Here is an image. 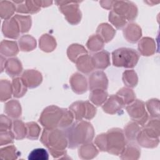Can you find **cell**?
Masks as SVG:
<instances>
[{"mask_svg": "<svg viewBox=\"0 0 160 160\" xmlns=\"http://www.w3.org/2000/svg\"><path fill=\"white\" fill-rule=\"evenodd\" d=\"M41 141L48 149L54 158L59 159L66 156L68 139L65 134L60 130L52 128L44 129Z\"/></svg>", "mask_w": 160, "mask_h": 160, "instance_id": "6da1fadb", "label": "cell"}, {"mask_svg": "<svg viewBox=\"0 0 160 160\" xmlns=\"http://www.w3.org/2000/svg\"><path fill=\"white\" fill-rule=\"evenodd\" d=\"M68 147L74 149L79 145L89 142L94 137L92 125L86 121L74 124L67 132Z\"/></svg>", "mask_w": 160, "mask_h": 160, "instance_id": "7a4b0ae2", "label": "cell"}, {"mask_svg": "<svg viewBox=\"0 0 160 160\" xmlns=\"http://www.w3.org/2000/svg\"><path fill=\"white\" fill-rule=\"evenodd\" d=\"M114 66L118 67L133 68L139 59L138 52L133 49L121 48L112 53Z\"/></svg>", "mask_w": 160, "mask_h": 160, "instance_id": "3957f363", "label": "cell"}, {"mask_svg": "<svg viewBox=\"0 0 160 160\" xmlns=\"http://www.w3.org/2000/svg\"><path fill=\"white\" fill-rule=\"evenodd\" d=\"M106 134V151L118 156L122 152L126 142L121 129L114 128L109 130Z\"/></svg>", "mask_w": 160, "mask_h": 160, "instance_id": "277c9868", "label": "cell"}, {"mask_svg": "<svg viewBox=\"0 0 160 160\" xmlns=\"http://www.w3.org/2000/svg\"><path fill=\"white\" fill-rule=\"evenodd\" d=\"M64 110L58 107L52 106L46 108L42 112L39 121L48 129H52L59 126L62 118Z\"/></svg>", "mask_w": 160, "mask_h": 160, "instance_id": "5b68a950", "label": "cell"}, {"mask_svg": "<svg viewBox=\"0 0 160 160\" xmlns=\"http://www.w3.org/2000/svg\"><path fill=\"white\" fill-rule=\"evenodd\" d=\"M70 108L75 114V118L78 120H81L82 118L88 119H91L96 112V108L87 101L76 102L71 105Z\"/></svg>", "mask_w": 160, "mask_h": 160, "instance_id": "8992f818", "label": "cell"}, {"mask_svg": "<svg viewBox=\"0 0 160 160\" xmlns=\"http://www.w3.org/2000/svg\"><path fill=\"white\" fill-rule=\"evenodd\" d=\"M129 116L140 124H143L147 120L148 116L146 112L144 103L139 101H136L132 104L126 108Z\"/></svg>", "mask_w": 160, "mask_h": 160, "instance_id": "52a82bcc", "label": "cell"}, {"mask_svg": "<svg viewBox=\"0 0 160 160\" xmlns=\"http://www.w3.org/2000/svg\"><path fill=\"white\" fill-rule=\"evenodd\" d=\"M89 89L92 91L94 89H106L108 87V79L106 74L101 71H97L91 74L89 79Z\"/></svg>", "mask_w": 160, "mask_h": 160, "instance_id": "ba28073f", "label": "cell"}, {"mask_svg": "<svg viewBox=\"0 0 160 160\" xmlns=\"http://www.w3.org/2000/svg\"><path fill=\"white\" fill-rule=\"evenodd\" d=\"M22 80L25 85L30 88H33L38 86L42 81L41 74L35 70H27L22 76Z\"/></svg>", "mask_w": 160, "mask_h": 160, "instance_id": "9c48e42d", "label": "cell"}, {"mask_svg": "<svg viewBox=\"0 0 160 160\" xmlns=\"http://www.w3.org/2000/svg\"><path fill=\"white\" fill-rule=\"evenodd\" d=\"M15 20L14 19H12L3 22L2 30L5 36L12 39H16L18 37L20 28L17 21Z\"/></svg>", "mask_w": 160, "mask_h": 160, "instance_id": "30bf717a", "label": "cell"}, {"mask_svg": "<svg viewBox=\"0 0 160 160\" xmlns=\"http://www.w3.org/2000/svg\"><path fill=\"white\" fill-rule=\"evenodd\" d=\"M141 151L139 147L134 143L126 144L120 154V158L123 160H136L140 157Z\"/></svg>", "mask_w": 160, "mask_h": 160, "instance_id": "8fae6325", "label": "cell"}, {"mask_svg": "<svg viewBox=\"0 0 160 160\" xmlns=\"http://www.w3.org/2000/svg\"><path fill=\"white\" fill-rule=\"evenodd\" d=\"M72 90L78 94H81L86 91L87 82L86 78L79 73L73 74L70 80Z\"/></svg>", "mask_w": 160, "mask_h": 160, "instance_id": "7c38bea8", "label": "cell"}, {"mask_svg": "<svg viewBox=\"0 0 160 160\" xmlns=\"http://www.w3.org/2000/svg\"><path fill=\"white\" fill-rule=\"evenodd\" d=\"M98 150L92 143H86L82 144L78 151L79 157L81 159H92L98 154Z\"/></svg>", "mask_w": 160, "mask_h": 160, "instance_id": "4fadbf2b", "label": "cell"}, {"mask_svg": "<svg viewBox=\"0 0 160 160\" xmlns=\"http://www.w3.org/2000/svg\"><path fill=\"white\" fill-rule=\"evenodd\" d=\"M123 102L118 96H111L107 102L103 105L102 109L104 112L109 114H114L120 110Z\"/></svg>", "mask_w": 160, "mask_h": 160, "instance_id": "5bb4252c", "label": "cell"}, {"mask_svg": "<svg viewBox=\"0 0 160 160\" xmlns=\"http://www.w3.org/2000/svg\"><path fill=\"white\" fill-rule=\"evenodd\" d=\"M92 65L98 69H104L109 65V56L107 51H103L94 54L91 58Z\"/></svg>", "mask_w": 160, "mask_h": 160, "instance_id": "9a60e30c", "label": "cell"}, {"mask_svg": "<svg viewBox=\"0 0 160 160\" xmlns=\"http://www.w3.org/2000/svg\"><path fill=\"white\" fill-rule=\"evenodd\" d=\"M124 37L131 42H136L141 36L140 28L136 24H129L124 31Z\"/></svg>", "mask_w": 160, "mask_h": 160, "instance_id": "2e32d148", "label": "cell"}, {"mask_svg": "<svg viewBox=\"0 0 160 160\" xmlns=\"http://www.w3.org/2000/svg\"><path fill=\"white\" fill-rule=\"evenodd\" d=\"M5 69L9 76L14 77L18 75L21 72V63L17 58L9 59L6 62Z\"/></svg>", "mask_w": 160, "mask_h": 160, "instance_id": "e0dca14e", "label": "cell"}, {"mask_svg": "<svg viewBox=\"0 0 160 160\" xmlns=\"http://www.w3.org/2000/svg\"><path fill=\"white\" fill-rule=\"evenodd\" d=\"M154 41L149 38H143L139 43V51L144 56H149L154 53L155 49Z\"/></svg>", "mask_w": 160, "mask_h": 160, "instance_id": "ac0fdd59", "label": "cell"}, {"mask_svg": "<svg viewBox=\"0 0 160 160\" xmlns=\"http://www.w3.org/2000/svg\"><path fill=\"white\" fill-rule=\"evenodd\" d=\"M18 52L17 44L14 41H2L1 43V53L5 56H12Z\"/></svg>", "mask_w": 160, "mask_h": 160, "instance_id": "d6986e66", "label": "cell"}, {"mask_svg": "<svg viewBox=\"0 0 160 160\" xmlns=\"http://www.w3.org/2000/svg\"><path fill=\"white\" fill-rule=\"evenodd\" d=\"M4 111L9 116L12 118H18L21 114L20 104L16 100H12L8 102L6 104Z\"/></svg>", "mask_w": 160, "mask_h": 160, "instance_id": "ffe728a7", "label": "cell"}, {"mask_svg": "<svg viewBox=\"0 0 160 160\" xmlns=\"http://www.w3.org/2000/svg\"><path fill=\"white\" fill-rule=\"evenodd\" d=\"M138 142L139 144L144 148H153L158 146L159 143L158 139H153L148 136L144 131H142L138 136Z\"/></svg>", "mask_w": 160, "mask_h": 160, "instance_id": "44dd1931", "label": "cell"}, {"mask_svg": "<svg viewBox=\"0 0 160 160\" xmlns=\"http://www.w3.org/2000/svg\"><path fill=\"white\" fill-rule=\"evenodd\" d=\"M78 69L84 73H88L93 69L91 58L88 55H84L77 59Z\"/></svg>", "mask_w": 160, "mask_h": 160, "instance_id": "7402d4cb", "label": "cell"}, {"mask_svg": "<svg viewBox=\"0 0 160 160\" xmlns=\"http://www.w3.org/2000/svg\"><path fill=\"white\" fill-rule=\"evenodd\" d=\"M56 46L55 39L48 34H44L39 39V47L44 51H51L56 48Z\"/></svg>", "mask_w": 160, "mask_h": 160, "instance_id": "603a6c76", "label": "cell"}, {"mask_svg": "<svg viewBox=\"0 0 160 160\" xmlns=\"http://www.w3.org/2000/svg\"><path fill=\"white\" fill-rule=\"evenodd\" d=\"M18 152L14 146H8L1 148L0 150V157L2 159L14 160L17 159L19 156Z\"/></svg>", "mask_w": 160, "mask_h": 160, "instance_id": "cb8c5ba5", "label": "cell"}, {"mask_svg": "<svg viewBox=\"0 0 160 160\" xmlns=\"http://www.w3.org/2000/svg\"><path fill=\"white\" fill-rule=\"evenodd\" d=\"M97 32L101 35L105 42L111 41L115 34L114 29L108 24H102L98 28Z\"/></svg>", "mask_w": 160, "mask_h": 160, "instance_id": "d4e9b609", "label": "cell"}, {"mask_svg": "<svg viewBox=\"0 0 160 160\" xmlns=\"http://www.w3.org/2000/svg\"><path fill=\"white\" fill-rule=\"evenodd\" d=\"M86 53L87 51L84 47L79 44H72L68 49V56L69 58L74 62L77 61L78 58H79V56H80V54Z\"/></svg>", "mask_w": 160, "mask_h": 160, "instance_id": "484cf974", "label": "cell"}, {"mask_svg": "<svg viewBox=\"0 0 160 160\" xmlns=\"http://www.w3.org/2000/svg\"><path fill=\"white\" fill-rule=\"evenodd\" d=\"M19 43L21 49L26 51L32 50L36 48V45L35 39L28 35L22 36L19 41Z\"/></svg>", "mask_w": 160, "mask_h": 160, "instance_id": "4316f807", "label": "cell"}, {"mask_svg": "<svg viewBox=\"0 0 160 160\" xmlns=\"http://www.w3.org/2000/svg\"><path fill=\"white\" fill-rule=\"evenodd\" d=\"M107 95V92L103 89H94L91 93L89 98L92 102L99 106L106 100Z\"/></svg>", "mask_w": 160, "mask_h": 160, "instance_id": "83f0119b", "label": "cell"}, {"mask_svg": "<svg viewBox=\"0 0 160 160\" xmlns=\"http://www.w3.org/2000/svg\"><path fill=\"white\" fill-rule=\"evenodd\" d=\"M12 85L14 89V96L16 98L22 96L26 92V86L22 81V79L16 78L12 81Z\"/></svg>", "mask_w": 160, "mask_h": 160, "instance_id": "f1b7e54d", "label": "cell"}, {"mask_svg": "<svg viewBox=\"0 0 160 160\" xmlns=\"http://www.w3.org/2000/svg\"><path fill=\"white\" fill-rule=\"evenodd\" d=\"M26 133V129L24 123L19 120L13 122V134L16 139H23Z\"/></svg>", "mask_w": 160, "mask_h": 160, "instance_id": "f546056e", "label": "cell"}, {"mask_svg": "<svg viewBox=\"0 0 160 160\" xmlns=\"http://www.w3.org/2000/svg\"><path fill=\"white\" fill-rule=\"evenodd\" d=\"M28 159L29 160H48L49 154L44 148H36L29 153Z\"/></svg>", "mask_w": 160, "mask_h": 160, "instance_id": "4dcf8cb0", "label": "cell"}, {"mask_svg": "<svg viewBox=\"0 0 160 160\" xmlns=\"http://www.w3.org/2000/svg\"><path fill=\"white\" fill-rule=\"evenodd\" d=\"M87 46L92 51H99L103 47V41L99 36H92L87 43Z\"/></svg>", "mask_w": 160, "mask_h": 160, "instance_id": "1f68e13d", "label": "cell"}, {"mask_svg": "<svg viewBox=\"0 0 160 160\" xmlns=\"http://www.w3.org/2000/svg\"><path fill=\"white\" fill-rule=\"evenodd\" d=\"M12 93V88L11 83L6 80L1 81V100L4 101L11 98Z\"/></svg>", "mask_w": 160, "mask_h": 160, "instance_id": "d6a6232c", "label": "cell"}, {"mask_svg": "<svg viewBox=\"0 0 160 160\" xmlns=\"http://www.w3.org/2000/svg\"><path fill=\"white\" fill-rule=\"evenodd\" d=\"M123 81L128 86H136L138 83V77L136 73L132 70L125 71L123 74Z\"/></svg>", "mask_w": 160, "mask_h": 160, "instance_id": "836d02e7", "label": "cell"}, {"mask_svg": "<svg viewBox=\"0 0 160 160\" xmlns=\"http://www.w3.org/2000/svg\"><path fill=\"white\" fill-rule=\"evenodd\" d=\"M117 94L121 99L123 104H129L134 99V94L131 89L128 88H122L120 89Z\"/></svg>", "mask_w": 160, "mask_h": 160, "instance_id": "e575fe53", "label": "cell"}, {"mask_svg": "<svg viewBox=\"0 0 160 160\" xmlns=\"http://www.w3.org/2000/svg\"><path fill=\"white\" fill-rule=\"evenodd\" d=\"M28 129V132L27 134V137L31 139H38L40 128L38 125L35 122H28L26 124Z\"/></svg>", "mask_w": 160, "mask_h": 160, "instance_id": "d590c367", "label": "cell"}, {"mask_svg": "<svg viewBox=\"0 0 160 160\" xmlns=\"http://www.w3.org/2000/svg\"><path fill=\"white\" fill-rule=\"evenodd\" d=\"M14 18L18 20V22L19 23V26L20 28V31L21 32H27L29 30V29L31 28V21L30 17L16 16Z\"/></svg>", "mask_w": 160, "mask_h": 160, "instance_id": "8d00e7d4", "label": "cell"}, {"mask_svg": "<svg viewBox=\"0 0 160 160\" xmlns=\"http://www.w3.org/2000/svg\"><path fill=\"white\" fill-rule=\"evenodd\" d=\"M139 131V127L137 126V124L134 123H129L128 124V126L126 127L125 132L127 138L130 141H133L138 132Z\"/></svg>", "mask_w": 160, "mask_h": 160, "instance_id": "74e56055", "label": "cell"}, {"mask_svg": "<svg viewBox=\"0 0 160 160\" xmlns=\"http://www.w3.org/2000/svg\"><path fill=\"white\" fill-rule=\"evenodd\" d=\"M14 134L11 131H1V142L0 145L3 146L13 142L14 139Z\"/></svg>", "mask_w": 160, "mask_h": 160, "instance_id": "f35d334b", "label": "cell"}, {"mask_svg": "<svg viewBox=\"0 0 160 160\" xmlns=\"http://www.w3.org/2000/svg\"><path fill=\"white\" fill-rule=\"evenodd\" d=\"M94 142L100 151H106V141L105 134H102L98 136Z\"/></svg>", "mask_w": 160, "mask_h": 160, "instance_id": "ab89813d", "label": "cell"}, {"mask_svg": "<svg viewBox=\"0 0 160 160\" xmlns=\"http://www.w3.org/2000/svg\"><path fill=\"white\" fill-rule=\"evenodd\" d=\"M11 121L6 116L1 115V131H8L11 128Z\"/></svg>", "mask_w": 160, "mask_h": 160, "instance_id": "60d3db41", "label": "cell"}]
</instances>
